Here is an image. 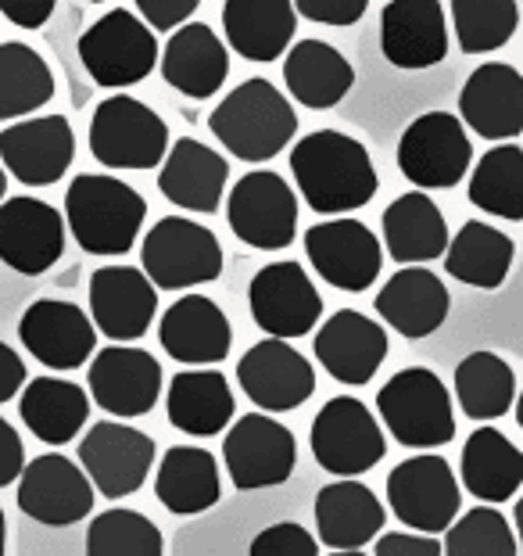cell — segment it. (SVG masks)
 <instances>
[{
	"label": "cell",
	"instance_id": "6da1fadb",
	"mask_svg": "<svg viewBox=\"0 0 523 556\" xmlns=\"http://www.w3.org/2000/svg\"><path fill=\"white\" fill-rule=\"evenodd\" d=\"M291 173L305 205L319 216H344L366 208L380 176L362 140L341 129H316L291 148Z\"/></svg>",
	"mask_w": 523,
	"mask_h": 556
},
{
	"label": "cell",
	"instance_id": "7a4b0ae2",
	"mask_svg": "<svg viewBox=\"0 0 523 556\" xmlns=\"http://www.w3.org/2000/svg\"><path fill=\"white\" fill-rule=\"evenodd\" d=\"M208 129L233 159L262 165L277 159L298 134L288 93L272 87L269 79H244L219 101L208 115Z\"/></svg>",
	"mask_w": 523,
	"mask_h": 556
},
{
	"label": "cell",
	"instance_id": "3957f363",
	"mask_svg": "<svg viewBox=\"0 0 523 556\" xmlns=\"http://www.w3.org/2000/svg\"><path fill=\"white\" fill-rule=\"evenodd\" d=\"M144 216L148 201L109 173H82L65 191V223L87 255H126Z\"/></svg>",
	"mask_w": 523,
	"mask_h": 556
},
{
	"label": "cell",
	"instance_id": "277c9868",
	"mask_svg": "<svg viewBox=\"0 0 523 556\" xmlns=\"http://www.w3.org/2000/svg\"><path fill=\"white\" fill-rule=\"evenodd\" d=\"M380 424L398 445L409 448H442L456 438V413L445 381L426 366L398 370L377 392Z\"/></svg>",
	"mask_w": 523,
	"mask_h": 556
},
{
	"label": "cell",
	"instance_id": "5b68a950",
	"mask_svg": "<svg viewBox=\"0 0 523 556\" xmlns=\"http://www.w3.org/2000/svg\"><path fill=\"white\" fill-rule=\"evenodd\" d=\"M158 40L144 18L126 8L101 15L79 37V62L98 87L123 90L144 83L158 65Z\"/></svg>",
	"mask_w": 523,
	"mask_h": 556
},
{
	"label": "cell",
	"instance_id": "8992f818",
	"mask_svg": "<svg viewBox=\"0 0 523 556\" xmlns=\"http://www.w3.org/2000/svg\"><path fill=\"white\" fill-rule=\"evenodd\" d=\"M140 266L162 291H187L222 274V244L208 227L183 216H165L140 244Z\"/></svg>",
	"mask_w": 523,
	"mask_h": 556
},
{
	"label": "cell",
	"instance_id": "52a82bcc",
	"mask_svg": "<svg viewBox=\"0 0 523 556\" xmlns=\"http://www.w3.org/2000/svg\"><path fill=\"white\" fill-rule=\"evenodd\" d=\"M169 151V126L144 101L115 93L90 119V155L104 169H154Z\"/></svg>",
	"mask_w": 523,
	"mask_h": 556
},
{
	"label": "cell",
	"instance_id": "ba28073f",
	"mask_svg": "<svg viewBox=\"0 0 523 556\" xmlns=\"http://www.w3.org/2000/svg\"><path fill=\"white\" fill-rule=\"evenodd\" d=\"M316 464L334 478H359L387 456L384 428L359 399L337 395L316 413L308 428Z\"/></svg>",
	"mask_w": 523,
	"mask_h": 556
},
{
	"label": "cell",
	"instance_id": "9c48e42d",
	"mask_svg": "<svg viewBox=\"0 0 523 556\" xmlns=\"http://www.w3.org/2000/svg\"><path fill=\"white\" fill-rule=\"evenodd\" d=\"M226 219L237 241L258 252H283L298 233V194L272 169H252L226 194Z\"/></svg>",
	"mask_w": 523,
	"mask_h": 556
},
{
	"label": "cell",
	"instance_id": "30bf717a",
	"mask_svg": "<svg viewBox=\"0 0 523 556\" xmlns=\"http://www.w3.org/2000/svg\"><path fill=\"white\" fill-rule=\"evenodd\" d=\"M473 140L451 112H426L398 140V169L420 191H448L470 173Z\"/></svg>",
	"mask_w": 523,
	"mask_h": 556
},
{
	"label": "cell",
	"instance_id": "8fae6325",
	"mask_svg": "<svg viewBox=\"0 0 523 556\" xmlns=\"http://www.w3.org/2000/svg\"><path fill=\"white\" fill-rule=\"evenodd\" d=\"M226 475L241 492L283 484L298 467V442L294 431L262 413H244L222 438Z\"/></svg>",
	"mask_w": 523,
	"mask_h": 556
},
{
	"label": "cell",
	"instance_id": "7c38bea8",
	"mask_svg": "<svg viewBox=\"0 0 523 556\" xmlns=\"http://www.w3.org/2000/svg\"><path fill=\"white\" fill-rule=\"evenodd\" d=\"M387 506L412 531L437 535L459 517L462 495L445 456H409L387 475Z\"/></svg>",
	"mask_w": 523,
	"mask_h": 556
},
{
	"label": "cell",
	"instance_id": "4fadbf2b",
	"mask_svg": "<svg viewBox=\"0 0 523 556\" xmlns=\"http://www.w3.org/2000/svg\"><path fill=\"white\" fill-rule=\"evenodd\" d=\"M305 255L319 280L352 294L370 291L380 277V266H384V244L377 241V233L348 216L308 227Z\"/></svg>",
	"mask_w": 523,
	"mask_h": 556
},
{
	"label": "cell",
	"instance_id": "5bb4252c",
	"mask_svg": "<svg viewBox=\"0 0 523 556\" xmlns=\"http://www.w3.org/2000/svg\"><path fill=\"white\" fill-rule=\"evenodd\" d=\"M247 309L269 338L294 341L316 330L323 299H319V288L305 274V266L294 263V258H283V263L262 266L252 277Z\"/></svg>",
	"mask_w": 523,
	"mask_h": 556
},
{
	"label": "cell",
	"instance_id": "9a60e30c",
	"mask_svg": "<svg viewBox=\"0 0 523 556\" xmlns=\"http://www.w3.org/2000/svg\"><path fill=\"white\" fill-rule=\"evenodd\" d=\"M18 510L40 520L47 528H68L79 525L82 517L93 514L98 489L87 478V470L73 464L62 453L33 456L18 475Z\"/></svg>",
	"mask_w": 523,
	"mask_h": 556
},
{
	"label": "cell",
	"instance_id": "2e32d148",
	"mask_svg": "<svg viewBox=\"0 0 523 556\" xmlns=\"http://www.w3.org/2000/svg\"><path fill=\"white\" fill-rule=\"evenodd\" d=\"M76 456L104 500H126L140 492V484L151 475L154 438L118 420H101L90 424V431L79 438Z\"/></svg>",
	"mask_w": 523,
	"mask_h": 556
},
{
	"label": "cell",
	"instance_id": "e0dca14e",
	"mask_svg": "<svg viewBox=\"0 0 523 556\" xmlns=\"http://www.w3.org/2000/svg\"><path fill=\"white\" fill-rule=\"evenodd\" d=\"M68 223L40 198L0 201V263L22 277L47 274L65 255Z\"/></svg>",
	"mask_w": 523,
	"mask_h": 556
},
{
	"label": "cell",
	"instance_id": "ac0fdd59",
	"mask_svg": "<svg viewBox=\"0 0 523 556\" xmlns=\"http://www.w3.org/2000/svg\"><path fill=\"white\" fill-rule=\"evenodd\" d=\"M241 392L266 413H291L316 392V370L288 338L258 341L237 363Z\"/></svg>",
	"mask_w": 523,
	"mask_h": 556
},
{
	"label": "cell",
	"instance_id": "d6986e66",
	"mask_svg": "<svg viewBox=\"0 0 523 556\" xmlns=\"http://www.w3.org/2000/svg\"><path fill=\"white\" fill-rule=\"evenodd\" d=\"M76 159V134L65 115H33L0 129V165L26 187H51Z\"/></svg>",
	"mask_w": 523,
	"mask_h": 556
},
{
	"label": "cell",
	"instance_id": "ffe728a7",
	"mask_svg": "<svg viewBox=\"0 0 523 556\" xmlns=\"http://www.w3.org/2000/svg\"><path fill=\"white\" fill-rule=\"evenodd\" d=\"M90 399L118 420L144 417L162 399V366L137 345H109L90 363Z\"/></svg>",
	"mask_w": 523,
	"mask_h": 556
},
{
	"label": "cell",
	"instance_id": "44dd1931",
	"mask_svg": "<svg viewBox=\"0 0 523 556\" xmlns=\"http://www.w3.org/2000/svg\"><path fill=\"white\" fill-rule=\"evenodd\" d=\"M18 341L47 370H79L98 349V327L73 302L40 299L22 313Z\"/></svg>",
	"mask_w": 523,
	"mask_h": 556
},
{
	"label": "cell",
	"instance_id": "7402d4cb",
	"mask_svg": "<svg viewBox=\"0 0 523 556\" xmlns=\"http://www.w3.org/2000/svg\"><path fill=\"white\" fill-rule=\"evenodd\" d=\"M380 51L395 68L420 73L448 58V18L442 0H391L380 11Z\"/></svg>",
	"mask_w": 523,
	"mask_h": 556
},
{
	"label": "cell",
	"instance_id": "603a6c76",
	"mask_svg": "<svg viewBox=\"0 0 523 556\" xmlns=\"http://www.w3.org/2000/svg\"><path fill=\"white\" fill-rule=\"evenodd\" d=\"M158 313V288L137 266H101L90 277V319L109 341H137Z\"/></svg>",
	"mask_w": 523,
	"mask_h": 556
},
{
	"label": "cell",
	"instance_id": "cb8c5ba5",
	"mask_svg": "<svg viewBox=\"0 0 523 556\" xmlns=\"http://www.w3.org/2000/svg\"><path fill=\"white\" fill-rule=\"evenodd\" d=\"M316 359L337 384L362 388L387 359V330L366 313L341 309L316 330Z\"/></svg>",
	"mask_w": 523,
	"mask_h": 556
},
{
	"label": "cell",
	"instance_id": "d4e9b609",
	"mask_svg": "<svg viewBox=\"0 0 523 556\" xmlns=\"http://www.w3.org/2000/svg\"><path fill=\"white\" fill-rule=\"evenodd\" d=\"M459 119L484 140L523 134V76L506 62H484L459 90Z\"/></svg>",
	"mask_w": 523,
	"mask_h": 556
},
{
	"label": "cell",
	"instance_id": "484cf974",
	"mask_svg": "<svg viewBox=\"0 0 523 556\" xmlns=\"http://www.w3.org/2000/svg\"><path fill=\"white\" fill-rule=\"evenodd\" d=\"M230 184V162L216 148L201 144L194 137H180L165 151L158 169V191L169 198L176 208L187 212H219Z\"/></svg>",
	"mask_w": 523,
	"mask_h": 556
},
{
	"label": "cell",
	"instance_id": "4316f807",
	"mask_svg": "<svg viewBox=\"0 0 523 556\" xmlns=\"http://www.w3.org/2000/svg\"><path fill=\"white\" fill-rule=\"evenodd\" d=\"M162 79L183 98L205 101L212 93L222 90L226 76H230V54L219 33L205 26V22H183L173 29L169 43L158 54Z\"/></svg>",
	"mask_w": 523,
	"mask_h": 556
},
{
	"label": "cell",
	"instance_id": "83f0119b",
	"mask_svg": "<svg viewBox=\"0 0 523 556\" xmlns=\"http://www.w3.org/2000/svg\"><path fill=\"white\" fill-rule=\"evenodd\" d=\"M448 309H451L448 288L442 283V277L431 274L423 263L401 266L398 274L377 291L380 319L409 341L431 338L448 319Z\"/></svg>",
	"mask_w": 523,
	"mask_h": 556
},
{
	"label": "cell",
	"instance_id": "f1b7e54d",
	"mask_svg": "<svg viewBox=\"0 0 523 556\" xmlns=\"http://www.w3.org/2000/svg\"><path fill=\"white\" fill-rule=\"evenodd\" d=\"M158 341L176 363L212 366L230 356L233 327L226 313L205 294H183L165 309L158 324Z\"/></svg>",
	"mask_w": 523,
	"mask_h": 556
},
{
	"label": "cell",
	"instance_id": "f546056e",
	"mask_svg": "<svg viewBox=\"0 0 523 556\" xmlns=\"http://www.w3.org/2000/svg\"><path fill=\"white\" fill-rule=\"evenodd\" d=\"M384 520L387 510L377 500V492L352 478L323 484L316 495L319 542L334 553H359L362 546H370L384 528Z\"/></svg>",
	"mask_w": 523,
	"mask_h": 556
},
{
	"label": "cell",
	"instance_id": "4dcf8cb0",
	"mask_svg": "<svg viewBox=\"0 0 523 556\" xmlns=\"http://www.w3.org/2000/svg\"><path fill=\"white\" fill-rule=\"evenodd\" d=\"M298 29V8L294 0H226L222 4V33L233 54L247 62H277Z\"/></svg>",
	"mask_w": 523,
	"mask_h": 556
},
{
	"label": "cell",
	"instance_id": "1f68e13d",
	"mask_svg": "<svg viewBox=\"0 0 523 556\" xmlns=\"http://www.w3.org/2000/svg\"><path fill=\"white\" fill-rule=\"evenodd\" d=\"M283 83L298 104L312 112H327L348 98V90L355 87V68L334 43L298 40L283 58Z\"/></svg>",
	"mask_w": 523,
	"mask_h": 556
},
{
	"label": "cell",
	"instance_id": "d6a6232c",
	"mask_svg": "<svg viewBox=\"0 0 523 556\" xmlns=\"http://www.w3.org/2000/svg\"><path fill=\"white\" fill-rule=\"evenodd\" d=\"M154 495L176 517H197L212 510L222 495L216 456L197 445H173L154 475Z\"/></svg>",
	"mask_w": 523,
	"mask_h": 556
},
{
	"label": "cell",
	"instance_id": "836d02e7",
	"mask_svg": "<svg viewBox=\"0 0 523 556\" xmlns=\"http://www.w3.org/2000/svg\"><path fill=\"white\" fill-rule=\"evenodd\" d=\"M384 248L387 255L401 266L412 263H434L445 255L448 248V227H445V212L434 205V198H426L423 191H409L395 198L384 208Z\"/></svg>",
	"mask_w": 523,
	"mask_h": 556
},
{
	"label": "cell",
	"instance_id": "e575fe53",
	"mask_svg": "<svg viewBox=\"0 0 523 556\" xmlns=\"http://www.w3.org/2000/svg\"><path fill=\"white\" fill-rule=\"evenodd\" d=\"M18 413L22 424L43 445H65L87 428L90 399L76 381H65V377H33L22 384Z\"/></svg>",
	"mask_w": 523,
	"mask_h": 556
},
{
	"label": "cell",
	"instance_id": "d590c367",
	"mask_svg": "<svg viewBox=\"0 0 523 556\" xmlns=\"http://www.w3.org/2000/svg\"><path fill=\"white\" fill-rule=\"evenodd\" d=\"M237 409L233 388L219 370H183L169 381L165 413L190 438H212L230 428Z\"/></svg>",
	"mask_w": 523,
	"mask_h": 556
},
{
	"label": "cell",
	"instance_id": "8d00e7d4",
	"mask_svg": "<svg viewBox=\"0 0 523 556\" xmlns=\"http://www.w3.org/2000/svg\"><path fill=\"white\" fill-rule=\"evenodd\" d=\"M462 484L481 503L513 500L523 484V448H516L498 428H477L462 445Z\"/></svg>",
	"mask_w": 523,
	"mask_h": 556
},
{
	"label": "cell",
	"instance_id": "74e56055",
	"mask_svg": "<svg viewBox=\"0 0 523 556\" xmlns=\"http://www.w3.org/2000/svg\"><path fill=\"white\" fill-rule=\"evenodd\" d=\"M513 255L516 244L509 233L498 227H487L481 219L462 223V230L456 238H448L445 248V269L448 277H456L459 283H470V288L481 291H495L502 288L509 269H513Z\"/></svg>",
	"mask_w": 523,
	"mask_h": 556
},
{
	"label": "cell",
	"instance_id": "f35d334b",
	"mask_svg": "<svg viewBox=\"0 0 523 556\" xmlns=\"http://www.w3.org/2000/svg\"><path fill=\"white\" fill-rule=\"evenodd\" d=\"M456 402L470 420H498L516 402V374L498 352L477 349L456 366Z\"/></svg>",
	"mask_w": 523,
	"mask_h": 556
},
{
	"label": "cell",
	"instance_id": "ab89813d",
	"mask_svg": "<svg viewBox=\"0 0 523 556\" xmlns=\"http://www.w3.org/2000/svg\"><path fill=\"white\" fill-rule=\"evenodd\" d=\"M54 98V73L29 43H0V123L40 112Z\"/></svg>",
	"mask_w": 523,
	"mask_h": 556
},
{
	"label": "cell",
	"instance_id": "60d3db41",
	"mask_svg": "<svg viewBox=\"0 0 523 556\" xmlns=\"http://www.w3.org/2000/svg\"><path fill=\"white\" fill-rule=\"evenodd\" d=\"M470 205L495 219H523V148L498 144L484 151L470 173Z\"/></svg>",
	"mask_w": 523,
	"mask_h": 556
},
{
	"label": "cell",
	"instance_id": "b9f144b4",
	"mask_svg": "<svg viewBox=\"0 0 523 556\" xmlns=\"http://www.w3.org/2000/svg\"><path fill=\"white\" fill-rule=\"evenodd\" d=\"M451 29L467 54H492L513 40L520 26L516 0H451Z\"/></svg>",
	"mask_w": 523,
	"mask_h": 556
},
{
	"label": "cell",
	"instance_id": "7bdbcfd3",
	"mask_svg": "<svg viewBox=\"0 0 523 556\" xmlns=\"http://www.w3.org/2000/svg\"><path fill=\"white\" fill-rule=\"evenodd\" d=\"M165 539L154 520L140 510L112 506L90 520L87 556H162Z\"/></svg>",
	"mask_w": 523,
	"mask_h": 556
},
{
	"label": "cell",
	"instance_id": "ee69618b",
	"mask_svg": "<svg viewBox=\"0 0 523 556\" xmlns=\"http://www.w3.org/2000/svg\"><path fill=\"white\" fill-rule=\"evenodd\" d=\"M448 556H516L520 542L509 528V520L492 506H473L445 528Z\"/></svg>",
	"mask_w": 523,
	"mask_h": 556
},
{
	"label": "cell",
	"instance_id": "f6af8a7d",
	"mask_svg": "<svg viewBox=\"0 0 523 556\" xmlns=\"http://www.w3.org/2000/svg\"><path fill=\"white\" fill-rule=\"evenodd\" d=\"M252 556H319V542L308 528L280 520L252 539Z\"/></svg>",
	"mask_w": 523,
	"mask_h": 556
},
{
	"label": "cell",
	"instance_id": "bcb514c9",
	"mask_svg": "<svg viewBox=\"0 0 523 556\" xmlns=\"http://www.w3.org/2000/svg\"><path fill=\"white\" fill-rule=\"evenodd\" d=\"M294 8L319 26H355L366 15L370 0H294Z\"/></svg>",
	"mask_w": 523,
	"mask_h": 556
},
{
	"label": "cell",
	"instance_id": "7dc6e473",
	"mask_svg": "<svg viewBox=\"0 0 523 556\" xmlns=\"http://www.w3.org/2000/svg\"><path fill=\"white\" fill-rule=\"evenodd\" d=\"M140 18L148 22L151 29L158 33H173L176 26L190 22V15L201 8V0H133Z\"/></svg>",
	"mask_w": 523,
	"mask_h": 556
},
{
	"label": "cell",
	"instance_id": "c3c4849f",
	"mask_svg": "<svg viewBox=\"0 0 523 556\" xmlns=\"http://www.w3.org/2000/svg\"><path fill=\"white\" fill-rule=\"evenodd\" d=\"M373 553L377 556H437L445 553L442 542H434V535H426V531H387V535H380L373 542Z\"/></svg>",
	"mask_w": 523,
	"mask_h": 556
},
{
	"label": "cell",
	"instance_id": "681fc988",
	"mask_svg": "<svg viewBox=\"0 0 523 556\" xmlns=\"http://www.w3.org/2000/svg\"><path fill=\"white\" fill-rule=\"evenodd\" d=\"M54 8L58 0H0V15L18 29H43Z\"/></svg>",
	"mask_w": 523,
	"mask_h": 556
},
{
	"label": "cell",
	"instance_id": "f907efd6",
	"mask_svg": "<svg viewBox=\"0 0 523 556\" xmlns=\"http://www.w3.org/2000/svg\"><path fill=\"white\" fill-rule=\"evenodd\" d=\"M22 467H26V445H22L18 431L0 417V489H4V484H15Z\"/></svg>",
	"mask_w": 523,
	"mask_h": 556
},
{
	"label": "cell",
	"instance_id": "816d5d0a",
	"mask_svg": "<svg viewBox=\"0 0 523 556\" xmlns=\"http://www.w3.org/2000/svg\"><path fill=\"white\" fill-rule=\"evenodd\" d=\"M22 384H26V363H22L15 349L0 341V406L15 399L22 392Z\"/></svg>",
	"mask_w": 523,
	"mask_h": 556
},
{
	"label": "cell",
	"instance_id": "f5cc1de1",
	"mask_svg": "<svg viewBox=\"0 0 523 556\" xmlns=\"http://www.w3.org/2000/svg\"><path fill=\"white\" fill-rule=\"evenodd\" d=\"M513 525H516V542H520V553H523V495L516 500V510H513Z\"/></svg>",
	"mask_w": 523,
	"mask_h": 556
},
{
	"label": "cell",
	"instance_id": "db71d44e",
	"mask_svg": "<svg viewBox=\"0 0 523 556\" xmlns=\"http://www.w3.org/2000/svg\"><path fill=\"white\" fill-rule=\"evenodd\" d=\"M8 553V520H4V510H0V556Z\"/></svg>",
	"mask_w": 523,
	"mask_h": 556
},
{
	"label": "cell",
	"instance_id": "11a10c76",
	"mask_svg": "<svg viewBox=\"0 0 523 556\" xmlns=\"http://www.w3.org/2000/svg\"><path fill=\"white\" fill-rule=\"evenodd\" d=\"M8 198V173H4V165H0V201Z\"/></svg>",
	"mask_w": 523,
	"mask_h": 556
},
{
	"label": "cell",
	"instance_id": "9f6ffc18",
	"mask_svg": "<svg viewBox=\"0 0 523 556\" xmlns=\"http://www.w3.org/2000/svg\"><path fill=\"white\" fill-rule=\"evenodd\" d=\"M516 424L523 428V388H520V399H516Z\"/></svg>",
	"mask_w": 523,
	"mask_h": 556
},
{
	"label": "cell",
	"instance_id": "6f0895ef",
	"mask_svg": "<svg viewBox=\"0 0 523 556\" xmlns=\"http://www.w3.org/2000/svg\"><path fill=\"white\" fill-rule=\"evenodd\" d=\"M87 4H104V0H87Z\"/></svg>",
	"mask_w": 523,
	"mask_h": 556
}]
</instances>
